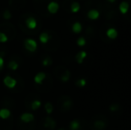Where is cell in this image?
<instances>
[{"mask_svg":"<svg viewBox=\"0 0 131 130\" xmlns=\"http://www.w3.org/2000/svg\"><path fill=\"white\" fill-rule=\"evenodd\" d=\"M59 108L62 111H68L72 108L73 106V101L71 100V97L69 96H62L59 99Z\"/></svg>","mask_w":131,"mask_h":130,"instance_id":"1","label":"cell"},{"mask_svg":"<svg viewBox=\"0 0 131 130\" xmlns=\"http://www.w3.org/2000/svg\"><path fill=\"white\" fill-rule=\"evenodd\" d=\"M55 127H56L55 120L51 117H47L40 123L38 130H54Z\"/></svg>","mask_w":131,"mask_h":130,"instance_id":"2","label":"cell"},{"mask_svg":"<svg viewBox=\"0 0 131 130\" xmlns=\"http://www.w3.org/2000/svg\"><path fill=\"white\" fill-rule=\"evenodd\" d=\"M104 16L106 18V20L108 21H112L118 17V13L115 9L112 7V5L110 4H104Z\"/></svg>","mask_w":131,"mask_h":130,"instance_id":"3","label":"cell"},{"mask_svg":"<svg viewBox=\"0 0 131 130\" xmlns=\"http://www.w3.org/2000/svg\"><path fill=\"white\" fill-rule=\"evenodd\" d=\"M23 46H24V48L26 49L27 51H29V52H30V53H34V52H36L37 49H38V43H37V41L35 39L29 38L24 40V42H23Z\"/></svg>","mask_w":131,"mask_h":130,"instance_id":"4","label":"cell"},{"mask_svg":"<svg viewBox=\"0 0 131 130\" xmlns=\"http://www.w3.org/2000/svg\"><path fill=\"white\" fill-rule=\"evenodd\" d=\"M57 77H58V78L62 82H67V81H69L70 78H71V72H70L69 69H66V68L59 67Z\"/></svg>","mask_w":131,"mask_h":130,"instance_id":"5","label":"cell"},{"mask_svg":"<svg viewBox=\"0 0 131 130\" xmlns=\"http://www.w3.org/2000/svg\"><path fill=\"white\" fill-rule=\"evenodd\" d=\"M3 83H4V85L7 87V88L14 89V87L17 86V80H16L14 78H13V77L7 75V76H5V78H4Z\"/></svg>","mask_w":131,"mask_h":130,"instance_id":"6","label":"cell"},{"mask_svg":"<svg viewBox=\"0 0 131 130\" xmlns=\"http://www.w3.org/2000/svg\"><path fill=\"white\" fill-rule=\"evenodd\" d=\"M59 8H60V5H59L58 2H56L55 0H52V1H50L47 6V11H48V13L51 14H56V13L59 11Z\"/></svg>","mask_w":131,"mask_h":130,"instance_id":"7","label":"cell"},{"mask_svg":"<svg viewBox=\"0 0 131 130\" xmlns=\"http://www.w3.org/2000/svg\"><path fill=\"white\" fill-rule=\"evenodd\" d=\"M25 25L29 30H35L38 26V21L34 16H29L25 20Z\"/></svg>","mask_w":131,"mask_h":130,"instance_id":"8","label":"cell"},{"mask_svg":"<svg viewBox=\"0 0 131 130\" xmlns=\"http://www.w3.org/2000/svg\"><path fill=\"white\" fill-rule=\"evenodd\" d=\"M106 127L107 123L104 120H96L92 124V127L94 130H105Z\"/></svg>","mask_w":131,"mask_h":130,"instance_id":"9","label":"cell"},{"mask_svg":"<svg viewBox=\"0 0 131 130\" xmlns=\"http://www.w3.org/2000/svg\"><path fill=\"white\" fill-rule=\"evenodd\" d=\"M105 36L108 39H111V40H113L115 38H117L118 37V30L114 28H109L105 30Z\"/></svg>","mask_w":131,"mask_h":130,"instance_id":"10","label":"cell"},{"mask_svg":"<svg viewBox=\"0 0 131 130\" xmlns=\"http://www.w3.org/2000/svg\"><path fill=\"white\" fill-rule=\"evenodd\" d=\"M17 127L19 130H34L35 128V125L33 124V122L25 123V122H23V121H21V120H20L19 123H18Z\"/></svg>","mask_w":131,"mask_h":130,"instance_id":"11","label":"cell"},{"mask_svg":"<svg viewBox=\"0 0 131 130\" xmlns=\"http://www.w3.org/2000/svg\"><path fill=\"white\" fill-rule=\"evenodd\" d=\"M86 16H88V19L92 20V21H95V20H97L100 17V12L98 10H96V9L92 8L90 10H88Z\"/></svg>","mask_w":131,"mask_h":130,"instance_id":"12","label":"cell"},{"mask_svg":"<svg viewBox=\"0 0 131 130\" xmlns=\"http://www.w3.org/2000/svg\"><path fill=\"white\" fill-rule=\"evenodd\" d=\"M47 78V73L43 72V71H40V72L37 73L34 77V82L38 85H41L44 82V80Z\"/></svg>","mask_w":131,"mask_h":130,"instance_id":"13","label":"cell"},{"mask_svg":"<svg viewBox=\"0 0 131 130\" xmlns=\"http://www.w3.org/2000/svg\"><path fill=\"white\" fill-rule=\"evenodd\" d=\"M5 120H2L0 119V130H12L13 128V119L7 122H5Z\"/></svg>","mask_w":131,"mask_h":130,"instance_id":"14","label":"cell"},{"mask_svg":"<svg viewBox=\"0 0 131 130\" xmlns=\"http://www.w3.org/2000/svg\"><path fill=\"white\" fill-rule=\"evenodd\" d=\"M128 9H129V3H128V1H122L119 4V11L122 15H125L128 13Z\"/></svg>","mask_w":131,"mask_h":130,"instance_id":"15","label":"cell"},{"mask_svg":"<svg viewBox=\"0 0 131 130\" xmlns=\"http://www.w3.org/2000/svg\"><path fill=\"white\" fill-rule=\"evenodd\" d=\"M50 38H51V35L47 31L42 32L41 34L39 35V37H38L39 42L41 44H43V45H46V44L48 43L49 40H50Z\"/></svg>","mask_w":131,"mask_h":130,"instance_id":"16","label":"cell"},{"mask_svg":"<svg viewBox=\"0 0 131 130\" xmlns=\"http://www.w3.org/2000/svg\"><path fill=\"white\" fill-rule=\"evenodd\" d=\"M86 56H88V53L86 51H79L75 56V59H76V62L79 64H82L84 60L86 58Z\"/></svg>","mask_w":131,"mask_h":130,"instance_id":"17","label":"cell"},{"mask_svg":"<svg viewBox=\"0 0 131 130\" xmlns=\"http://www.w3.org/2000/svg\"><path fill=\"white\" fill-rule=\"evenodd\" d=\"M20 120L23 122H25V123H30V122L34 121V116L29 112L23 113L21 116V118H20Z\"/></svg>","mask_w":131,"mask_h":130,"instance_id":"18","label":"cell"},{"mask_svg":"<svg viewBox=\"0 0 131 130\" xmlns=\"http://www.w3.org/2000/svg\"><path fill=\"white\" fill-rule=\"evenodd\" d=\"M69 6H70V11H71L72 14H77V13H79V10H80V5H79V2L72 1L70 4Z\"/></svg>","mask_w":131,"mask_h":130,"instance_id":"19","label":"cell"},{"mask_svg":"<svg viewBox=\"0 0 131 130\" xmlns=\"http://www.w3.org/2000/svg\"><path fill=\"white\" fill-rule=\"evenodd\" d=\"M11 116V111L7 108H3L0 110V119L2 120H7Z\"/></svg>","mask_w":131,"mask_h":130,"instance_id":"20","label":"cell"},{"mask_svg":"<svg viewBox=\"0 0 131 130\" xmlns=\"http://www.w3.org/2000/svg\"><path fill=\"white\" fill-rule=\"evenodd\" d=\"M70 130H80L81 128V123L78 120H73L72 121H71L69 125Z\"/></svg>","mask_w":131,"mask_h":130,"instance_id":"21","label":"cell"},{"mask_svg":"<svg viewBox=\"0 0 131 130\" xmlns=\"http://www.w3.org/2000/svg\"><path fill=\"white\" fill-rule=\"evenodd\" d=\"M7 68H8L10 70L15 71V70H17L18 68H19V63H18V62H16L15 60H10V61L8 62V63H7Z\"/></svg>","mask_w":131,"mask_h":130,"instance_id":"22","label":"cell"},{"mask_svg":"<svg viewBox=\"0 0 131 130\" xmlns=\"http://www.w3.org/2000/svg\"><path fill=\"white\" fill-rule=\"evenodd\" d=\"M40 107H41V101L38 100V99H35V100L31 101L30 104H29V108L32 111H37Z\"/></svg>","mask_w":131,"mask_h":130,"instance_id":"23","label":"cell"},{"mask_svg":"<svg viewBox=\"0 0 131 130\" xmlns=\"http://www.w3.org/2000/svg\"><path fill=\"white\" fill-rule=\"evenodd\" d=\"M71 30H72V31L75 34H79V33L82 31V24L79 21H76L71 26Z\"/></svg>","mask_w":131,"mask_h":130,"instance_id":"24","label":"cell"},{"mask_svg":"<svg viewBox=\"0 0 131 130\" xmlns=\"http://www.w3.org/2000/svg\"><path fill=\"white\" fill-rule=\"evenodd\" d=\"M41 63H42V66L47 67V66H50L53 64V60H52V58L49 57V56H46V57L43 58Z\"/></svg>","mask_w":131,"mask_h":130,"instance_id":"25","label":"cell"},{"mask_svg":"<svg viewBox=\"0 0 131 130\" xmlns=\"http://www.w3.org/2000/svg\"><path fill=\"white\" fill-rule=\"evenodd\" d=\"M75 85L78 87H84L86 85V80L85 78H79L76 82H75Z\"/></svg>","mask_w":131,"mask_h":130,"instance_id":"26","label":"cell"},{"mask_svg":"<svg viewBox=\"0 0 131 130\" xmlns=\"http://www.w3.org/2000/svg\"><path fill=\"white\" fill-rule=\"evenodd\" d=\"M2 17L5 20H6V21H8V20H10L11 18H12V13H11L8 9H5L3 12V14H2Z\"/></svg>","mask_w":131,"mask_h":130,"instance_id":"27","label":"cell"},{"mask_svg":"<svg viewBox=\"0 0 131 130\" xmlns=\"http://www.w3.org/2000/svg\"><path fill=\"white\" fill-rule=\"evenodd\" d=\"M45 110H46V111H47V114H51V113L53 112V104L51 103V102H46V104H45Z\"/></svg>","mask_w":131,"mask_h":130,"instance_id":"28","label":"cell"},{"mask_svg":"<svg viewBox=\"0 0 131 130\" xmlns=\"http://www.w3.org/2000/svg\"><path fill=\"white\" fill-rule=\"evenodd\" d=\"M119 109H121V106L118 103H112L109 106V110H110V111H112V112H116V111H118Z\"/></svg>","mask_w":131,"mask_h":130,"instance_id":"29","label":"cell"},{"mask_svg":"<svg viewBox=\"0 0 131 130\" xmlns=\"http://www.w3.org/2000/svg\"><path fill=\"white\" fill-rule=\"evenodd\" d=\"M8 39H9L8 37H7V35L5 34V33L0 31V43H2V44L6 43V42L8 41Z\"/></svg>","mask_w":131,"mask_h":130,"instance_id":"30","label":"cell"},{"mask_svg":"<svg viewBox=\"0 0 131 130\" xmlns=\"http://www.w3.org/2000/svg\"><path fill=\"white\" fill-rule=\"evenodd\" d=\"M86 40L84 37H79L78 40H77V45L79 46H84V45H86Z\"/></svg>","mask_w":131,"mask_h":130,"instance_id":"31","label":"cell"},{"mask_svg":"<svg viewBox=\"0 0 131 130\" xmlns=\"http://www.w3.org/2000/svg\"><path fill=\"white\" fill-rule=\"evenodd\" d=\"M128 3H129V9H128V13L125 14V18L127 21L131 22V0H128Z\"/></svg>","mask_w":131,"mask_h":130,"instance_id":"32","label":"cell"},{"mask_svg":"<svg viewBox=\"0 0 131 130\" xmlns=\"http://www.w3.org/2000/svg\"><path fill=\"white\" fill-rule=\"evenodd\" d=\"M86 33L88 37H90V35H93L94 34V28L92 26H89L86 28Z\"/></svg>","mask_w":131,"mask_h":130,"instance_id":"33","label":"cell"},{"mask_svg":"<svg viewBox=\"0 0 131 130\" xmlns=\"http://www.w3.org/2000/svg\"><path fill=\"white\" fill-rule=\"evenodd\" d=\"M4 66H5V59H4V56L0 54V70L4 69Z\"/></svg>","mask_w":131,"mask_h":130,"instance_id":"34","label":"cell"},{"mask_svg":"<svg viewBox=\"0 0 131 130\" xmlns=\"http://www.w3.org/2000/svg\"><path fill=\"white\" fill-rule=\"evenodd\" d=\"M107 1H108V3H109V4H113L114 2L116 1V0H107Z\"/></svg>","mask_w":131,"mask_h":130,"instance_id":"35","label":"cell"},{"mask_svg":"<svg viewBox=\"0 0 131 130\" xmlns=\"http://www.w3.org/2000/svg\"><path fill=\"white\" fill-rule=\"evenodd\" d=\"M58 130H65V129H64V128H59Z\"/></svg>","mask_w":131,"mask_h":130,"instance_id":"36","label":"cell"}]
</instances>
